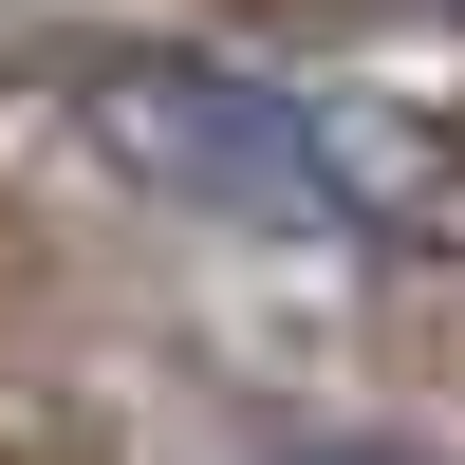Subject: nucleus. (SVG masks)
I'll use <instances>...</instances> for the list:
<instances>
[{
    "label": "nucleus",
    "instance_id": "f257e3e1",
    "mask_svg": "<svg viewBox=\"0 0 465 465\" xmlns=\"http://www.w3.org/2000/svg\"><path fill=\"white\" fill-rule=\"evenodd\" d=\"M74 131L131 186L242 223V242H429V168H410L354 94H298V74H261V56L94 37V56H74Z\"/></svg>",
    "mask_w": 465,
    "mask_h": 465
}]
</instances>
